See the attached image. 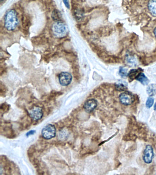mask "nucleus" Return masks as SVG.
Segmentation results:
<instances>
[{"mask_svg": "<svg viewBox=\"0 0 156 175\" xmlns=\"http://www.w3.org/2000/svg\"><path fill=\"white\" fill-rule=\"evenodd\" d=\"M29 115L31 118L37 121L42 118L44 113L41 108L38 106H35L29 111Z\"/></svg>", "mask_w": 156, "mask_h": 175, "instance_id": "obj_5", "label": "nucleus"}, {"mask_svg": "<svg viewBox=\"0 0 156 175\" xmlns=\"http://www.w3.org/2000/svg\"><path fill=\"white\" fill-rule=\"evenodd\" d=\"M138 71L137 69H132L130 71L129 74V78L133 80L135 78H136L137 75H138Z\"/></svg>", "mask_w": 156, "mask_h": 175, "instance_id": "obj_16", "label": "nucleus"}, {"mask_svg": "<svg viewBox=\"0 0 156 175\" xmlns=\"http://www.w3.org/2000/svg\"><path fill=\"white\" fill-rule=\"evenodd\" d=\"M116 90L119 91H123L127 88V83L124 81H119L115 85Z\"/></svg>", "mask_w": 156, "mask_h": 175, "instance_id": "obj_11", "label": "nucleus"}, {"mask_svg": "<svg viewBox=\"0 0 156 175\" xmlns=\"http://www.w3.org/2000/svg\"><path fill=\"white\" fill-rule=\"evenodd\" d=\"M18 24L17 14L14 9L7 12L4 18V26L7 30L13 31L17 27Z\"/></svg>", "mask_w": 156, "mask_h": 175, "instance_id": "obj_1", "label": "nucleus"}, {"mask_svg": "<svg viewBox=\"0 0 156 175\" xmlns=\"http://www.w3.org/2000/svg\"><path fill=\"white\" fill-rule=\"evenodd\" d=\"M97 105H98V102L97 100L92 98L87 100L85 102L83 105V108L86 112L90 113L93 111V110L96 108Z\"/></svg>", "mask_w": 156, "mask_h": 175, "instance_id": "obj_8", "label": "nucleus"}, {"mask_svg": "<svg viewBox=\"0 0 156 175\" xmlns=\"http://www.w3.org/2000/svg\"><path fill=\"white\" fill-rule=\"evenodd\" d=\"M154 109L155 110H156V102L155 103V105H154Z\"/></svg>", "mask_w": 156, "mask_h": 175, "instance_id": "obj_22", "label": "nucleus"}, {"mask_svg": "<svg viewBox=\"0 0 156 175\" xmlns=\"http://www.w3.org/2000/svg\"><path fill=\"white\" fill-rule=\"evenodd\" d=\"M133 95L129 92H123L119 96V100L122 104L125 106H129L134 101Z\"/></svg>", "mask_w": 156, "mask_h": 175, "instance_id": "obj_4", "label": "nucleus"}, {"mask_svg": "<svg viewBox=\"0 0 156 175\" xmlns=\"http://www.w3.org/2000/svg\"><path fill=\"white\" fill-rule=\"evenodd\" d=\"M119 73L122 77H126L127 76H128V70L125 68L121 67L120 69Z\"/></svg>", "mask_w": 156, "mask_h": 175, "instance_id": "obj_17", "label": "nucleus"}, {"mask_svg": "<svg viewBox=\"0 0 156 175\" xmlns=\"http://www.w3.org/2000/svg\"><path fill=\"white\" fill-rule=\"evenodd\" d=\"M64 4L68 9H69V0H63Z\"/></svg>", "mask_w": 156, "mask_h": 175, "instance_id": "obj_19", "label": "nucleus"}, {"mask_svg": "<svg viewBox=\"0 0 156 175\" xmlns=\"http://www.w3.org/2000/svg\"><path fill=\"white\" fill-rule=\"evenodd\" d=\"M3 0H1V1H3Z\"/></svg>", "mask_w": 156, "mask_h": 175, "instance_id": "obj_23", "label": "nucleus"}, {"mask_svg": "<svg viewBox=\"0 0 156 175\" xmlns=\"http://www.w3.org/2000/svg\"><path fill=\"white\" fill-rule=\"evenodd\" d=\"M52 31L56 37L61 38L66 37L68 33V28L65 23L61 21H56L52 25Z\"/></svg>", "mask_w": 156, "mask_h": 175, "instance_id": "obj_2", "label": "nucleus"}, {"mask_svg": "<svg viewBox=\"0 0 156 175\" xmlns=\"http://www.w3.org/2000/svg\"><path fill=\"white\" fill-rule=\"evenodd\" d=\"M154 103V98L152 97L148 98L146 102V107L147 108H150L153 106Z\"/></svg>", "mask_w": 156, "mask_h": 175, "instance_id": "obj_18", "label": "nucleus"}, {"mask_svg": "<svg viewBox=\"0 0 156 175\" xmlns=\"http://www.w3.org/2000/svg\"><path fill=\"white\" fill-rule=\"evenodd\" d=\"M69 136V132L67 130L63 129L59 132L58 138L61 141L66 140Z\"/></svg>", "mask_w": 156, "mask_h": 175, "instance_id": "obj_12", "label": "nucleus"}, {"mask_svg": "<svg viewBox=\"0 0 156 175\" xmlns=\"http://www.w3.org/2000/svg\"><path fill=\"white\" fill-rule=\"evenodd\" d=\"M136 79L137 81H140L141 84H142L144 85H146L148 84L149 82L148 78L146 77V75L143 73H139L136 78Z\"/></svg>", "mask_w": 156, "mask_h": 175, "instance_id": "obj_10", "label": "nucleus"}, {"mask_svg": "<svg viewBox=\"0 0 156 175\" xmlns=\"http://www.w3.org/2000/svg\"><path fill=\"white\" fill-rule=\"evenodd\" d=\"M154 34H155V37H156V28H155V30L154 31Z\"/></svg>", "mask_w": 156, "mask_h": 175, "instance_id": "obj_21", "label": "nucleus"}, {"mask_svg": "<svg viewBox=\"0 0 156 175\" xmlns=\"http://www.w3.org/2000/svg\"><path fill=\"white\" fill-rule=\"evenodd\" d=\"M51 17L53 20L55 21H61V14L59 11L57 10H55L52 12Z\"/></svg>", "mask_w": 156, "mask_h": 175, "instance_id": "obj_15", "label": "nucleus"}, {"mask_svg": "<svg viewBox=\"0 0 156 175\" xmlns=\"http://www.w3.org/2000/svg\"><path fill=\"white\" fill-rule=\"evenodd\" d=\"M35 131H31L30 132H29L27 134H26V135L27 136H29L31 135H33V134H34L35 133Z\"/></svg>", "mask_w": 156, "mask_h": 175, "instance_id": "obj_20", "label": "nucleus"}, {"mask_svg": "<svg viewBox=\"0 0 156 175\" xmlns=\"http://www.w3.org/2000/svg\"><path fill=\"white\" fill-rule=\"evenodd\" d=\"M147 92L150 96L156 95V84H152L148 85L147 88Z\"/></svg>", "mask_w": 156, "mask_h": 175, "instance_id": "obj_13", "label": "nucleus"}, {"mask_svg": "<svg viewBox=\"0 0 156 175\" xmlns=\"http://www.w3.org/2000/svg\"><path fill=\"white\" fill-rule=\"evenodd\" d=\"M154 157V153L153 148L150 145L146 146L144 151L143 159L144 161L146 164H149L152 163L153 159Z\"/></svg>", "mask_w": 156, "mask_h": 175, "instance_id": "obj_7", "label": "nucleus"}, {"mask_svg": "<svg viewBox=\"0 0 156 175\" xmlns=\"http://www.w3.org/2000/svg\"><path fill=\"white\" fill-rule=\"evenodd\" d=\"M148 7L152 15L156 17V0H150Z\"/></svg>", "mask_w": 156, "mask_h": 175, "instance_id": "obj_9", "label": "nucleus"}, {"mask_svg": "<svg viewBox=\"0 0 156 175\" xmlns=\"http://www.w3.org/2000/svg\"><path fill=\"white\" fill-rule=\"evenodd\" d=\"M126 61L128 64L132 67L133 66L135 67L137 65V61L136 59L133 56H129L127 57L126 58Z\"/></svg>", "mask_w": 156, "mask_h": 175, "instance_id": "obj_14", "label": "nucleus"}, {"mask_svg": "<svg viewBox=\"0 0 156 175\" xmlns=\"http://www.w3.org/2000/svg\"><path fill=\"white\" fill-rule=\"evenodd\" d=\"M56 134V128L52 124H48L42 131V137L46 140H49L54 138Z\"/></svg>", "mask_w": 156, "mask_h": 175, "instance_id": "obj_3", "label": "nucleus"}, {"mask_svg": "<svg viewBox=\"0 0 156 175\" xmlns=\"http://www.w3.org/2000/svg\"><path fill=\"white\" fill-rule=\"evenodd\" d=\"M59 83L62 86H67L71 84L72 80V75L67 72H62L59 75Z\"/></svg>", "mask_w": 156, "mask_h": 175, "instance_id": "obj_6", "label": "nucleus"}]
</instances>
